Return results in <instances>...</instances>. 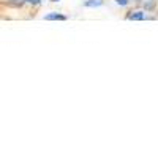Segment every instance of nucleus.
Instances as JSON below:
<instances>
[{
    "label": "nucleus",
    "instance_id": "obj_2",
    "mask_svg": "<svg viewBox=\"0 0 158 158\" xmlns=\"http://www.w3.org/2000/svg\"><path fill=\"white\" fill-rule=\"evenodd\" d=\"M103 5V0H87L84 2V6L87 8H95V6H101Z\"/></svg>",
    "mask_w": 158,
    "mask_h": 158
},
{
    "label": "nucleus",
    "instance_id": "obj_5",
    "mask_svg": "<svg viewBox=\"0 0 158 158\" xmlns=\"http://www.w3.org/2000/svg\"><path fill=\"white\" fill-rule=\"evenodd\" d=\"M115 2H117V5H120V6H127L130 0H115Z\"/></svg>",
    "mask_w": 158,
    "mask_h": 158
},
{
    "label": "nucleus",
    "instance_id": "obj_6",
    "mask_svg": "<svg viewBox=\"0 0 158 158\" xmlns=\"http://www.w3.org/2000/svg\"><path fill=\"white\" fill-rule=\"evenodd\" d=\"M25 2L32 3V5H40V2H41V0H25Z\"/></svg>",
    "mask_w": 158,
    "mask_h": 158
},
{
    "label": "nucleus",
    "instance_id": "obj_4",
    "mask_svg": "<svg viewBox=\"0 0 158 158\" xmlns=\"http://www.w3.org/2000/svg\"><path fill=\"white\" fill-rule=\"evenodd\" d=\"M10 3L15 5V6H22L25 3V0H10Z\"/></svg>",
    "mask_w": 158,
    "mask_h": 158
},
{
    "label": "nucleus",
    "instance_id": "obj_3",
    "mask_svg": "<svg viewBox=\"0 0 158 158\" xmlns=\"http://www.w3.org/2000/svg\"><path fill=\"white\" fill-rule=\"evenodd\" d=\"M128 19H131V21H142L144 19V13L142 11H135L133 15L128 16Z\"/></svg>",
    "mask_w": 158,
    "mask_h": 158
},
{
    "label": "nucleus",
    "instance_id": "obj_1",
    "mask_svg": "<svg viewBox=\"0 0 158 158\" xmlns=\"http://www.w3.org/2000/svg\"><path fill=\"white\" fill-rule=\"evenodd\" d=\"M46 21H67V16L59 15V13H49V15L44 16Z\"/></svg>",
    "mask_w": 158,
    "mask_h": 158
},
{
    "label": "nucleus",
    "instance_id": "obj_7",
    "mask_svg": "<svg viewBox=\"0 0 158 158\" xmlns=\"http://www.w3.org/2000/svg\"><path fill=\"white\" fill-rule=\"evenodd\" d=\"M51 2H59V0H51Z\"/></svg>",
    "mask_w": 158,
    "mask_h": 158
}]
</instances>
